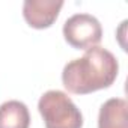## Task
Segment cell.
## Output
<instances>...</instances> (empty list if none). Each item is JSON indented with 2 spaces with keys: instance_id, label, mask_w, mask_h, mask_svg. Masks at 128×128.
<instances>
[{
  "instance_id": "3957f363",
  "label": "cell",
  "mask_w": 128,
  "mask_h": 128,
  "mask_svg": "<svg viewBox=\"0 0 128 128\" xmlns=\"http://www.w3.org/2000/svg\"><path fill=\"white\" fill-rule=\"evenodd\" d=\"M65 41L77 50L96 47L102 38L101 23L90 14H74L63 24Z\"/></svg>"
},
{
  "instance_id": "277c9868",
  "label": "cell",
  "mask_w": 128,
  "mask_h": 128,
  "mask_svg": "<svg viewBox=\"0 0 128 128\" xmlns=\"http://www.w3.org/2000/svg\"><path fill=\"white\" fill-rule=\"evenodd\" d=\"M62 6V0H26L23 3V15L30 27L47 29L57 20Z\"/></svg>"
},
{
  "instance_id": "7a4b0ae2",
  "label": "cell",
  "mask_w": 128,
  "mask_h": 128,
  "mask_svg": "<svg viewBox=\"0 0 128 128\" xmlns=\"http://www.w3.org/2000/svg\"><path fill=\"white\" fill-rule=\"evenodd\" d=\"M45 128H82L83 114L62 90H47L38 102Z\"/></svg>"
},
{
  "instance_id": "8992f818",
  "label": "cell",
  "mask_w": 128,
  "mask_h": 128,
  "mask_svg": "<svg viewBox=\"0 0 128 128\" xmlns=\"http://www.w3.org/2000/svg\"><path fill=\"white\" fill-rule=\"evenodd\" d=\"M30 113L24 102L9 100L0 106V128H29Z\"/></svg>"
},
{
  "instance_id": "6da1fadb",
  "label": "cell",
  "mask_w": 128,
  "mask_h": 128,
  "mask_svg": "<svg viewBox=\"0 0 128 128\" xmlns=\"http://www.w3.org/2000/svg\"><path fill=\"white\" fill-rule=\"evenodd\" d=\"M118 72L119 63L114 54L96 45L63 66L62 83L71 94L86 95L110 88Z\"/></svg>"
},
{
  "instance_id": "5b68a950",
  "label": "cell",
  "mask_w": 128,
  "mask_h": 128,
  "mask_svg": "<svg viewBox=\"0 0 128 128\" xmlns=\"http://www.w3.org/2000/svg\"><path fill=\"white\" fill-rule=\"evenodd\" d=\"M128 102L124 98L107 100L98 114V128H128Z\"/></svg>"
}]
</instances>
